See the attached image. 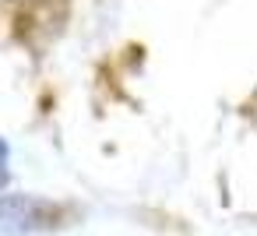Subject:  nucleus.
<instances>
[{"mask_svg":"<svg viewBox=\"0 0 257 236\" xmlns=\"http://www.w3.org/2000/svg\"><path fill=\"white\" fill-rule=\"evenodd\" d=\"M4 162H8V145H4V138H0V169H4Z\"/></svg>","mask_w":257,"mask_h":236,"instance_id":"obj_2","label":"nucleus"},{"mask_svg":"<svg viewBox=\"0 0 257 236\" xmlns=\"http://www.w3.org/2000/svg\"><path fill=\"white\" fill-rule=\"evenodd\" d=\"M4 180H8V173H4V169H0V183H4Z\"/></svg>","mask_w":257,"mask_h":236,"instance_id":"obj_3","label":"nucleus"},{"mask_svg":"<svg viewBox=\"0 0 257 236\" xmlns=\"http://www.w3.org/2000/svg\"><path fill=\"white\" fill-rule=\"evenodd\" d=\"M8 4H15V0H8Z\"/></svg>","mask_w":257,"mask_h":236,"instance_id":"obj_4","label":"nucleus"},{"mask_svg":"<svg viewBox=\"0 0 257 236\" xmlns=\"http://www.w3.org/2000/svg\"><path fill=\"white\" fill-rule=\"evenodd\" d=\"M64 222V208L39 194H0V236H36Z\"/></svg>","mask_w":257,"mask_h":236,"instance_id":"obj_1","label":"nucleus"}]
</instances>
